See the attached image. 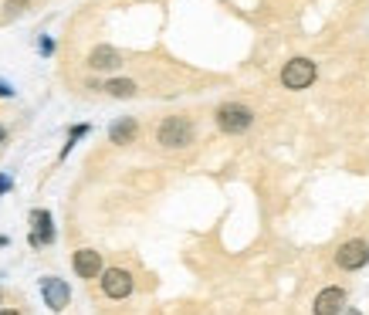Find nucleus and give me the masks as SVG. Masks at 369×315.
Instances as JSON below:
<instances>
[{
  "label": "nucleus",
  "mask_w": 369,
  "mask_h": 315,
  "mask_svg": "<svg viewBox=\"0 0 369 315\" xmlns=\"http://www.w3.org/2000/svg\"><path fill=\"white\" fill-rule=\"evenodd\" d=\"M102 92L112 99H133V95H139V85L133 79H109L102 85Z\"/></svg>",
  "instance_id": "12"
},
{
  "label": "nucleus",
  "mask_w": 369,
  "mask_h": 315,
  "mask_svg": "<svg viewBox=\"0 0 369 315\" xmlns=\"http://www.w3.org/2000/svg\"><path fill=\"white\" fill-rule=\"evenodd\" d=\"M92 72H116L122 68V51L112 48V44H95L92 51H88V61H85Z\"/></svg>",
  "instance_id": "7"
},
{
  "label": "nucleus",
  "mask_w": 369,
  "mask_h": 315,
  "mask_svg": "<svg viewBox=\"0 0 369 315\" xmlns=\"http://www.w3.org/2000/svg\"><path fill=\"white\" fill-rule=\"evenodd\" d=\"M41 295H44V305L51 312H65L68 302H72V288L65 278H55V275H44L41 278Z\"/></svg>",
  "instance_id": "5"
},
{
  "label": "nucleus",
  "mask_w": 369,
  "mask_h": 315,
  "mask_svg": "<svg viewBox=\"0 0 369 315\" xmlns=\"http://www.w3.org/2000/svg\"><path fill=\"white\" fill-rule=\"evenodd\" d=\"M0 315H18L14 309H0Z\"/></svg>",
  "instance_id": "18"
},
{
  "label": "nucleus",
  "mask_w": 369,
  "mask_h": 315,
  "mask_svg": "<svg viewBox=\"0 0 369 315\" xmlns=\"http://www.w3.org/2000/svg\"><path fill=\"white\" fill-rule=\"evenodd\" d=\"M346 305V292L342 288H322L315 298V315H339Z\"/></svg>",
  "instance_id": "10"
},
{
  "label": "nucleus",
  "mask_w": 369,
  "mask_h": 315,
  "mask_svg": "<svg viewBox=\"0 0 369 315\" xmlns=\"http://www.w3.org/2000/svg\"><path fill=\"white\" fill-rule=\"evenodd\" d=\"M11 95H14V88L7 81H0V99H11Z\"/></svg>",
  "instance_id": "16"
},
{
  "label": "nucleus",
  "mask_w": 369,
  "mask_h": 315,
  "mask_svg": "<svg viewBox=\"0 0 369 315\" xmlns=\"http://www.w3.org/2000/svg\"><path fill=\"white\" fill-rule=\"evenodd\" d=\"M136 133H139V122L133 116H122V119H116V122L109 126V139H112L116 146L133 142V139H136Z\"/></svg>",
  "instance_id": "11"
},
{
  "label": "nucleus",
  "mask_w": 369,
  "mask_h": 315,
  "mask_svg": "<svg viewBox=\"0 0 369 315\" xmlns=\"http://www.w3.org/2000/svg\"><path fill=\"white\" fill-rule=\"evenodd\" d=\"M31 0H4V20H18L20 14H27Z\"/></svg>",
  "instance_id": "13"
},
{
  "label": "nucleus",
  "mask_w": 369,
  "mask_h": 315,
  "mask_svg": "<svg viewBox=\"0 0 369 315\" xmlns=\"http://www.w3.org/2000/svg\"><path fill=\"white\" fill-rule=\"evenodd\" d=\"M335 264L346 268V272H359L369 264V244L366 241H346L339 251H335Z\"/></svg>",
  "instance_id": "6"
},
{
  "label": "nucleus",
  "mask_w": 369,
  "mask_h": 315,
  "mask_svg": "<svg viewBox=\"0 0 369 315\" xmlns=\"http://www.w3.org/2000/svg\"><path fill=\"white\" fill-rule=\"evenodd\" d=\"M88 129H92V126H88V122H81V126H72V133H68V142H65V149H61V159L68 156V153H72V149H75V142L81 136H88Z\"/></svg>",
  "instance_id": "14"
},
{
  "label": "nucleus",
  "mask_w": 369,
  "mask_h": 315,
  "mask_svg": "<svg viewBox=\"0 0 369 315\" xmlns=\"http://www.w3.org/2000/svg\"><path fill=\"white\" fill-rule=\"evenodd\" d=\"M55 241V224H51V214L48 210H31V244L34 248H44Z\"/></svg>",
  "instance_id": "9"
},
{
  "label": "nucleus",
  "mask_w": 369,
  "mask_h": 315,
  "mask_svg": "<svg viewBox=\"0 0 369 315\" xmlns=\"http://www.w3.org/2000/svg\"><path fill=\"white\" fill-rule=\"evenodd\" d=\"M194 139L196 126L187 116H166L156 126V142L163 149H187V146H194Z\"/></svg>",
  "instance_id": "1"
},
{
  "label": "nucleus",
  "mask_w": 369,
  "mask_h": 315,
  "mask_svg": "<svg viewBox=\"0 0 369 315\" xmlns=\"http://www.w3.org/2000/svg\"><path fill=\"white\" fill-rule=\"evenodd\" d=\"M315 75H318L315 61L292 58L285 68H281V85H285V88H292V92H302V88H309L311 81H315Z\"/></svg>",
  "instance_id": "4"
},
{
  "label": "nucleus",
  "mask_w": 369,
  "mask_h": 315,
  "mask_svg": "<svg viewBox=\"0 0 369 315\" xmlns=\"http://www.w3.org/2000/svg\"><path fill=\"white\" fill-rule=\"evenodd\" d=\"M98 285H102V295L112 298V302L129 298V295H133V288H136V281H133V275H129L126 268H102Z\"/></svg>",
  "instance_id": "3"
},
{
  "label": "nucleus",
  "mask_w": 369,
  "mask_h": 315,
  "mask_svg": "<svg viewBox=\"0 0 369 315\" xmlns=\"http://www.w3.org/2000/svg\"><path fill=\"white\" fill-rule=\"evenodd\" d=\"M4 139H7V129H4V126H0V142H4Z\"/></svg>",
  "instance_id": "19"
},
{
  "label": "nucleus",
  "mask_w": 369,
  "mask_h": 315,
  "mask_svg": "<svg viewBox=\"0 0 369 315\" xmlns=\"http://www.w3.org/2000/svg\"><path fill=\"white\" fill-rule=\"evenodd\" d=\"M72 268H75L78 278H85V281H92V278L102 275V255L98 251H92V248H78L75 257H72Z\"/></svg>",
  "instance_id": "8"
},
{
  "label": "nucleus",
  "mask_w": 369,
  "mask_h": 315,
  "mask_svg": "<svg viewBox=\"0 0 369 315\" xmlns=\"http://www.w3.org/2000/svg\"><path fill=\"white\" fill-rule=\"evenodd\" d=\"M7 190H11V177H4V173H0V194H7Z\"/></svg>",
  "instance_id": "17"
},
{
  "label": "nucleus",
  "mask_w": 369,
  "mask_h": 315,
  "mask_svg": "<svg viewBox=\"0 0 369 315\" xmlns=\"http://www.w3.org/2000/svg\"><path fill=\"white\" fill-rule=\"evenodd\" d=\"M214 122L220 133H227V136H241V133H248L254 126V112L248 105H241V102H224L220 109L214 112Z\"/></svg>",
  "instance_id": "2"
},
{
  "label": "nucleus",
  "mask_w": 369,
  "mask_h": 315,
  "mask_svg": "<svg viewBox=\"0 0 369 315\" xmlns=\"http://www.w3.org/2000/svg\"><path fill=\"white\" fill-rule=\"evenodd\" d=\"M38 48H41V55H51V51H55V41H51V38H41Z\"/></svg>",
  "instance_id": "15"
}]
</instances>
